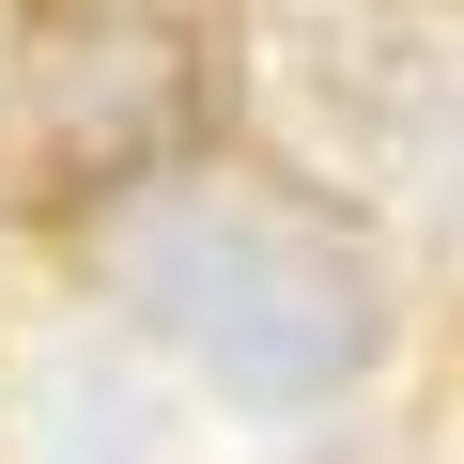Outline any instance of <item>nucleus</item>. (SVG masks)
<instances>
[{
	"mask_svg": "<svg viewBox=\"0 0 464 464\" xmlns=\"http://www.w3.org/2000/svg\"><path fill=\"white\" fill-rule=\"evenodd\" d=\"M124 310L248 418H310L387 356V264L310 186H170L109 232Z\"/></svg>",
	"mask_w": 464,
	"mask_h": 464,
	"instance_id": "f257e3e1",
	"label": "nucleus"
},
{
	"mask_svg": "<svg viewBox=\"0 0 464 464\" xmlns=\"http://www.w3.org/2000/svg\"><path fill=\"white\" fill-rule=\"evenodd\" d=\"M232 78L310 186H372L464 248V0H248Z\"/></svg>",
	"mask_w": 464,
	"mask_h": 464,
	"instance_id": "f03ea898",
	"label": "nucleus"
},
{
	"mask_svg": "<svg viewBox=\"0 0 464 464\" xmlns=\"http://www.w3.org/2000/svg\"><path fill=\"white\" fill-rule=\"evenodd\" d=\"M201 140V32L170 0H47L0 63L16 201H124Z\"/></svg>",
	"mask_w": 464,
	"mask_h": 464,
	"instance_id": "7ed1b4c3",
	"label": "nucleus"
}]
</instances>
